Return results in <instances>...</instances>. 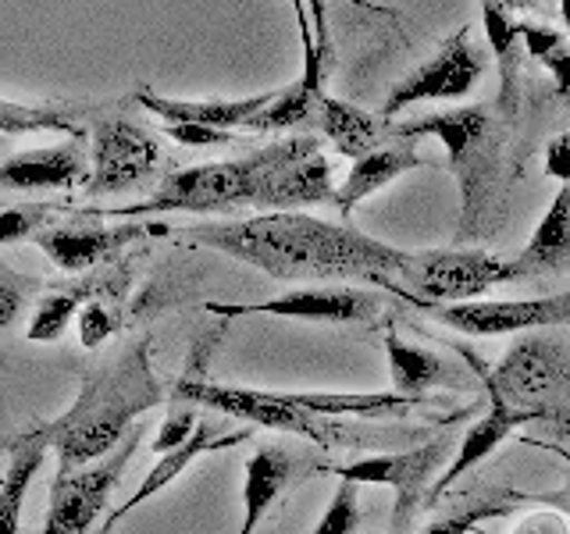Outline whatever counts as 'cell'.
I'll return each mask as SVG.
<instances>
[{
	"label": "cell",
	"mask_w": 570,
	"mask_h": 534,
	"mask_svg": "<svg viewBox=\"0 0 570 534\" xmlns=\"http://www.w3.org/2000/svg\"><path fill=\"white\" fill-rule=\"evenodd\" d=\"M293 11H296V26H299V43H303V82L321 86L325 82V65L317 58V47H314V29H311V11H307V0H293Z\"/></svg>",
	"instance_id": "cell-35"
},
{
	"label": "cell",
	"mask_w": 570,
	"mask_h": 534,
	"mask_svg": "<svg viewBox=\"0 0 570 534\" xmlns=\"http://www.w3.org/2000/svg\"><path fill=\"white\" fill-rule=\"evenodd\" d=\"M249 438V427L246 432H236V435H214L210 427L200 421L196 424V432H193V438L186 442V445H178V449H171V453H165L157 459V467L142 477V485L125 498V503L111 513V521L104 524V534H111L118 524H121V516H129L136 506H142L147 503L150 495H157V492H165L171 481L178 477V474H186V467L196 459V456H204V453H218V449H232V445H239V442H246Z\"/></svg>",
	"instance_id": "cell-23"
},
{
	"label": "cell",
	"mask_w": 570,
	"mask_h": 534,
	"mask_svg": "<svg viewBox=\"0 0 570 534\" xmlns=\"http://www.w3.org/2000/svg\"><path fill=\"white\" fill-rule=\"evenodd\" d=\"M531 421H534L531 414H524V409H517V406H510L507 399H499V396H492V392H489V409H485V417L474 421L471 432L463 435V442L456 445L453 463L445 467L442 477H435V485H432V492H428V503H424V506H435L439 498L445 495V488H453L463 474L474 471L485 456H492V449H499V445H503V442L517 432V427H524V424H531Z\"/></svg>",
	"instance_id": "cell-18"
},
{
	"label": "cell",
	"mask_w": 570,
	"mask_h": 534,
	"mask_svg": "<svg viewBox=\"0 0 570 534\" xmlns=\"http://www.w3.org/2000/svg\"><path fill=\"white\" fill-rule=\"evenodd\" d=\"M43 289V281L36 275L14 271L4 260H0V332H11L18 325V317L26 314L29 299Z\"/></svg>",
	"instance_id": "cell-29"
},
{
	"label": "cell",
	"mask_w": 570,
	"mask_h": 534,
	"mask_svg": "<svg viewBox=\"0 0 570 534\" xmlns=\"http://www.w3.org/2000/svg\"><path fill=\"white\" fill-rule=\"evenodd\" d=\"M445 453H450V438L439 435L428 445L392 456H367L335 467L332 474L338 481H353V485H389L396 492V513H392V531L403 534L414 513L428 503V492L435 485V471L442 467Z\"/></svg>",
	"instance_id": "cell-11"
},
{
	"label": "cell",
	"mask_w": 570,
	"mask_h": 534,
	"mask_svg": "<svg viewBox=\"0 0 570 534\" xmlns=\"http://www.w3.org/2000/svg\"><path fill=\"white\" fill-rule=\"evenodd\" d=\"M168 236L165 225L125 221V225H47L36 231L32 243L61 267V271H89L104 260H111L121 249H129L139 239Z\"/></svg>",
	"instance_id": "cell-14"
},
{
	"label": "cell",
	"mask_w": 570,
	"mask_h": 534,
	"mask_svg": "<svg viewBox=\"0 0 570 534\" xmlns=\"http://www.w3.org/2000/svg\"><path fill=\"white\" fill-rule=\"evenodd\" d=\"M175 399L218 409V414L249 421L257 427H272V432L299 435L307 442L325 445V449L335 438L332 424L325 417H314V414H307V409H299L296 403H289L285 392H261V388L218 385V382H204V378H183L175 385Z\"/></svg>",
	"instance_id": "cell-9"
},
{
	"label": "cell",
	"mask_w": 570,
	"mask_h": 534,
	"mask_svg": "<svg viewBox=\"0 0 570 534\" xmlns=\"http://www.w3.org/2000/svg\"><path fill=\"white\" fill-rule=\"evenodd\" d=\"M560 26L570 29V0H560Z\"/></svg>",
	"instance_id": "cell-43"
},
{
	"label": "cell",
	"mask_w": 570,
	"mask_h": 534,
	"mask_svg": "<svg viewBox=\"0 0 570 534\" xmlns=\"http://www.w3.org/2000/svg\"><path fill=\"white\" fill-rule=\"evenodd\" d=\"M314 139L317 136H289L239 160H214V165L171 171L147 200L97 214L100 218H147V214H232L243 207H261L267 178L307 150Z\"/></svg>",
	"instance_id": "cell-3"
},
{
	"label": "cell",
	"mask_w": 570,
	"mask_h": 534,
	"mask_svg": "<svg viewBox=\"0 0 570 534\" xmlns=\"http://www.w3.org/2000/svg\"><path fill=\"white\" fill-rule=\"evenodd\" d=\"M118 103L104 100H4L0 97V136H26V132H68L71 139L86 136V121L115 111Z\"/></svg>",
	"instance_id": "cell-19"
},
{
	"label": "cell",
	"mask_w": 570,
	"mask_h": 534,
	"mask_svg": "<svg viewBox=\"0 0 570 534\" xmlns=\"http://www.w3.org/2000/svg\"><path fill=\"white\" fill-rule=\"evenodd\" d=\"M165 136H171L183 147H225L236 136L218 132V129H204V125H165Z\"/></svg>",
	"instance_id": "cell-37"
},
{
	"label": "cell",
	"mask_w": 570,
	"mask_h": 534,
	"mask_svg": "<svg viewBox=\"0 0 570 534\" xmlns=\"http://www.w3.org/2000/svg\"><path fill=\"white\" fill-rule=\"evenodd\" d=\"M321 97L325 89L311 86L296 79L293 86H285L275 93V100L264 107L257 118H249L246 132H257V136H272V132H317V118H321Z\"/></svg>",
	"instance_id": "cell-27"
},
{
	"label": "cell",
	"mask_w": 570,
	"mask_h": 534,
	"mask_svg": "<svg viewBox=\"0 0 570 534\" xmlns=\"http://www.w3.org/2000/svg\"><path fill=\"white\" fill-rule=\"evenodd\" d=\"M76 320H79V343L86 349H97L104 338L115 335V328H118V317L107 310V303H97V299H89Z\"/></svg>",
	"instance_id": "cell-34"
},
{
	"label": "cell",
	"mask_w": 570,
	"mask_h": 534,
	"mask_svg": "<svg viewBox=\"0 0 570 534\" xmlns=\"http://www.w3.org/2000/svg\"><path fill=\"white\" fill-rule=\"evenodd\" d=\"M503 111L492 103L453 107L424 118H410L396 125V139L417 142L421 136H435L450 154V171L460 186V231L456 239H471L481 231V221L492 207L503 168Z\"/></svg>",
	"instance_id": "cell-4"
},
{
	"label": "cell",
	"mask_w": 570,
	"mask_h": 534,
	"mask_svg": "<svg viewBox=\"0 0 570 534\" xmlns=\"http://www.w3.org/2000/svg\"><path fill=\"white\" fill-rule=\"evenodd\" d=\"M183 239L236 257L275 281L364 278L403 296V285L396 281L406 260L403 249L353 225L321 221L303 210H264L243 221L193 225Z\"/></svg>",
	"instance_id": "cell-1"
},
{
	"label": "cell",
	"mask_w": 570,
	"mask_h": 534,
	"mask_svg": "<svg viewBox=\"0 0 570 534\" xmlns=\"http://www.w3.org/2000/svg\"><path fill=\"white\" fill-rule=\"evenodd\" d=\"M414 168H428V157H421L417 142H389V147L371 150L367 157L353 160V168L346 175V182L335 189V207L350 214L353 207H361L367 196L382 192L389 182H396L400 175L414 171Z\"/></svg>",
	"instance_id": "cell-21"
},
{
	"label": "cell",
	"mask_w": 570,
	"mask_h": 534,
	"mask_svg": "<svg viewBox=\"0 0 570 534\" xmlns=\"http://www.w3.org/2000/svg\"><path fill=\"white\" fill-rule=\"evenodd\" d=\"M424 310H432L442 325L456 328L460 335H513L534 328H560L570 325V289L534 299H471Z\"/></svg>",
	"instance_id": "cell-12"
},
{
	"label": "cell",
	"mask_w": 570,
	"mask_h": 534,
	"mask_svg": "<svg viewBox=\"0 0 570 534\" xmlns=\"http://www.w3.org/2000/svg\"><path fill=\"white\" fill-rule=\"evenodd\" d=\"M517 36L528 50V58L534 61H546L552 50H560L563 43V32L557 26H539V22H517Z\"/></svg>",
	"instance_id": "cell-36"
},
{
	"label": "cell",
	"mask_w": 570,
	"mask_h": 534,
	"mask_svg": "<svg viewBox=\"0 0 570 534\" xmlns=\"http://www.w3.org/2000/svg\"><path fill=\"white\" fill-rule=\"evenodd\" d=\"M299 459L285 453L282 445H264L246 459V481H243V524L239 534H254L261 521L278 503V495L296 481Z\"/></svg>",
	"instance_id": "cell-22"
},
{
	"label": "cell",
	"mask_w": 570,
	"mask_h": 534,
	"mask_svg": "<svg viewBox=\"0 0 570 534\" xmlns=\"http://www.w3.org/2000/svg\"><path fill=\"white\" fill-rule=\"evenodd\" d=\"M314 204H335L332 165L321 154V139L267 178L261 196V210H303Z\"/></svg>",
	"instance_id": "cell-17"
},
{
	"label": "cell",
	"mask_w": 570,
	"mask_h": 534,
	"mask_svg": "<svg viewBox=\"0 0 570 534\" xmlns=\"http://www.w3.org/2000/svg\"><path fill=\"white\" fill-rule=\"evenodd\" d=\"M385 356H389L392 392H400V396L424 399V392L435 385H460V374L445 364L439 353L410 346L406 338L392 328L385 332Z\"/></svg>",
	"instance_id": "cell-25"
},
{
	"label": "cell",
	"mask_w": 570,
	"mask_h": 534,
	"mask_svg": "<svg viewBox=\"0 0 570 534\" xmlns=\"http://www.w3.org/2000/svg\"><path fill=\"white\" fill-rule=\"evenodd\" d=\"M196 424H200V417H196V406L193 403H183V399H175V406L168 409V417L165 424H160V432L154 438L150 449L157 456H165L171 449H178V445H186L196 432Z\"/></svg>",
	"instance_id": "cell-33"
},
{
	"label": "cell",
	"mask_w": 570,
	"mask_h": 534,
	"mask_svg": "<svg viewBox=\"0 0 570 534\" xmlns=\"http://www.w3.org/2000/svg\"><path fill=\"white\" fill-rule=\"evenodd\" d=\"M89 293H94V285H89V281L71 285V289L47 293L40 303H36L32 320H29V328H26L29 343H58V338L68 332L71 320H76L79 310L89 303Z\"/></svg>",
	"instance_id": "cell-28"
},
{
	"label": "cell",
	"mask_w": 570,
	"mask_h": 534,
	"mask_svg": "<svg viewBox=\"0 0 570 534\" xmlns=\"http://www.w3.org/2000/svg\"><path fill=\"white\" fill-rule=\"evenodd\" d=\"M53 218L50 204H18V207H0V246H14L32 239L36 231H43Z\"/></svg>",
	"instance_id": "cell-31"
},
{
	"label": "cell",
	"mask_w": 570,
	"mask_h": 534,
	"mask_svg": "<svg viewBox=\"0 0 570 534\" xmlns=\"http://www.w3.org/2000/svg\"><path fill=\"white\" fill-rule=\"evenodd\" d=\"M396 281L403 285V299L435 307V303L481 299L495 285L521 281V271L513 260L485 249H424V254H406Z\"/></svg>",
	"instance_id": "cell-6"
},
{
	"label": "cell",
	"mask_w": 570,
	"mask_h": 534,
	"mask_svg": "<svg viewBox=\"0 0 570 534\" xmlns=\"http://www.w3.org/2000/svg\"><path fill=\"white\" fill-rule=\"evenodd\" d=\"M165 403V385L150 367V346L132 343L86 370L71 409L50 421L58 471H76L107 456L136 427V417Z\"/></svg>",
	"instance_id": "cell-2"
},
{
	"label": "cell",
	"mask_w": 570,
	"mask_h": 534,
	"mask_svg": "<svg viewBox=\"0 0 570 534\" xmlns=\"http://www.w3.org/2000/svg\"><path fill=\"white\" fill-rule=\"evenodd\" d=\"M503 513H510L507 498H481V503L460 506L453 513L439 516V521L424 527V534H471L481 521H492V516H503Z\"/></svg>",
	"instance_id": "cell-32"
},
{
	"label": "cell",
	"mask_w": 570,
	"mask_h": 534,
	"mask_svg": "<svg viewBox=\"0 0 570 534\" xmlns=\"http://www.w3.org/2000/svg\"><path fill=\"white\" fill-rule=\"evenodd\" d=\"M142 442V424H136L129 435L115 445L111 453L86 463L76 471H58L50 485V506L43 534H89L97 524V516L104 513L107 498H111L115 485L121 481V471L129 467V459L136 456Z\"/></svg>",
	"instance_id": "cell-7"
},
{
	"label": "cell",
	"mask_w": 570,
	"mask_h": 534,
	"mask_svg": "<svg viewBox=\"0 0 570 534\" xmlns=\"http://www.w3.org/2000/svg\"><path fill=\"white\" fill-rule=\"evenodd\" d=\"M89 178L86 196H107L142 186L160 165V147L154 132L142 125L107 111L94 121V147H89Z\"/></svg>",
	"instance_id": "cell-10"
},
{
	"label": "cell",
	"mask_w": 570,
	"mask_h": 534,
	"mask_svg": "<svg viewBox=\"0 0 570 534\" xmlns=\"http://www.w3.org/2000/svg\"><path fill=\"white\" fill-rule=\"evenodd\" d=\"M275 93L278 89L239 97V100H175V97H160V93H150V89H142V93H136V103L147 107V111L157 115L165 125H204V129L236 132V129H246L249 118H257L264 107L275 100Z\"/></svg>",
	"instance_id": "cell-16"
},
{
	"label": "cell",
	"mask_w": 570,
	"mask_h": 534,
	"mask_svg": "<svg viewBox=\"0 0 570 534\" xmlns=\"http://www.w3.org/2000/svg\"><path fill=\"white\" fill-rule=\"evenodd\" d=\"M549 449H552V453H557L560 459H567V463H570V453H567V449H560V445H549Z\"/></svg>",
	"instance_id": "cell-44"
},
{
	"label": "cell",
	"mask_w": 570,
	"mask_h": 534,
	"mask_svg": "<svg viewBox=\"0 0 570 534\" xmlns=\"http://www.w3.org/2000/svg\"><path fill=\"white\" fill-rule=\"evenodd\" d=\"M89 136H76L58 147H40L0 160V189L43 192V189H82L89 178Z\"/></svg>",
	"instance_id": "cell-15"
},
{
	"label": "cell",
	"mask_w": 570,
	"mask_h": 534,
	"mask_svg": "<svg viewBox=\"0 0 570 534\" xmlns=\"http://www.w3.org/2000/svg\"><path fill=\"white\" fill-rule=\"evenodd\" d=\"M542 65L552 71V79H557L560 97H563V100H570V40H563V43H560V50H552Z\"/></svg>",
	"instance_id": "cell-41"
},
{
	"label": "cell",
	"mask_w": 570,
	"mask_h": 534,
	"mask_svg": "<svg viewBox=\"0 0 570 534\" xmlns=\"http://www.w3.org/2000/svg\"><path fill=\"white\" fill-rule=\"evenodd\" d=\"M507 11H549V0H499Z\"/></svg>",
	"instance_id": "cell-42"
},
{
	"label": "cell",
	"mask_w": 570,
	"mask_h": 534,
	"mask_svg": "<svg viewBox=\"0 0 570 534\" xmlns=\"http://www.w3.org/2000/svg\"><path fill=\"white\" fill-rule=\"evenodd\" d=\"M546 175L560 178V182H570V132L557 136L546 147Z\"/></svg>",
	"instance_id": "cell-39"
},
{
	"label": "cell",
	"mask_w": 570,
	"mask_h": 534,
	"mask_svg": "<svg viewBox=\"0 0 570 534\" xmlns=\"http://www.w3.org/2000/svg\"><path fill=\"white\" fill-rule=\"evenodd\" d=\"M492 396L534 421L570 417V349L560 338L528 335L492 370H481Z\"/></svg>",
	"instance_id": "cell-5"
},
{
	"label": "cell",
	"mask_w": 570,
	"mask_h": 534,
	"mask_svg": "<svg viewBox=\"0 0 570 534\" xmlns=\"http://www.w3.org/2000/svg\"><path fill=\"white\" fill-rule=\"evenodd\" d=\"M210 314L222 317H296V320H328V325H361L382 314V296L353 285H314V289H289L275 299L249 303V307H232V303H207Z\"/></svg>",
	"instance_id": "cell-13"
},
{
	"label": "cell",
	"mask_w": 570,
	"mask_h": 534,
	"mask_svg": "<svg viewBox=\"0 0 570 534\" xmlns=\"http://www.w3.org/2000/svg\"><path fill=\"white\" fill-rule=\"evenodd\" d=\"M481 79H485V50L474 47L471 26H463L453 36H445L439 50L424 65L406 71V76L389 89L379 118L392 121L396 115L410 111V107L432 103V100H439V103L463 100L468 93H474V86Z\"/></svg>",
	"instance_id": "cell-8"
},
{
	"label": "cell",
	"mask_w": 570,
	"mask_h": 534,
	"mask_svg": "<svg viewBox=\"0 0 570 534\" xmlns=\"http://www.w3.org/2000/svg\"><path fill=\"white\" fill-rule=\"evenodd\" d=\"M50 449H53V442H50L47 424L32 427V432L22 438H14L8 474H4V481H0V534H18V527H22L26 495H29L32 477L40 474Z\"/></svg>",
	"instance_id": "cell-24"
},
{
	"label": "cell",
	"mask_w": 570,
	"mask_h": 534,
	"mask_svg": "<svg viewBox=\"0 0 570 534\" xmlns=\"http://www.w3.org/2000/svg\"><path fill=\"white\" fill-rule=\"evenodd\" d=\"M517 271L524 278H549V275H570V182L560 186L546 207L539 228L528 239V246L513 257Z\"/></svg>",
	"instance_id": "cell-20"
},
{
	"label": "cell",
	"mask_w": 570,
	"mask_h": 534,
	"mask_svg": "<svg viewBox=\"0 0 570 534\" xmlns=\"http://www.w3.org/2000/svg\"><path fill=\"white\" fill-rule=\"evenodd\" d=\"M317 132L325 136L332 147L343 154L361 160L371 150L382 147V118L364 111V107H353L338 97H321V118H317Z\"/></svg>",
	"instance_id": "cell-26"
},
{
	"label": "cell",
	"mask_w": 570,
	"mask_h": 534,
	"mask_svg": "<svg viewBox=\"0 0 570 534\" xmlns=\"http://www.w3.org/2000/svg\"><path fill=\"white\" fill-rule=\"evenodd\" d=\"M307 11H311V29H314V47H317V58L321 65H328V14H325V0H307Z\"/></svg>",
	"instance_id": "cell-40"
},
{
	"label": "cell",
	"mask_w": 570,
	"mask_h": 534,
	"mask_svg": "<svg viewBox=\"0 0 570 534\" xmlns=\"http://www.w3.org/2000/svg\"><path fill=\"white\" fill-rule=\"evenodd\" d=\"M356 531H361V495H356L353 481H338L325 516H321L311 534H356Z\"/></svg>",
	"instance_id": "cell-30"
},
{
	"label": "cell",
	"mask_w": 570,
	"mask_h": 534,
	"mask_svg": "<svg viewBox=\"0 0 570 534\" xmlns=\"http://www.w3.org/2000/svg\"><path fill=\"white\" fill-rule=\"evenodd\" d=\"M510 534H570V521H567L563 513L542 510V513H531V516H524V521L517 524Z\"/></svg>",
	"instance_id": "cell-38"
}]
</instances>
